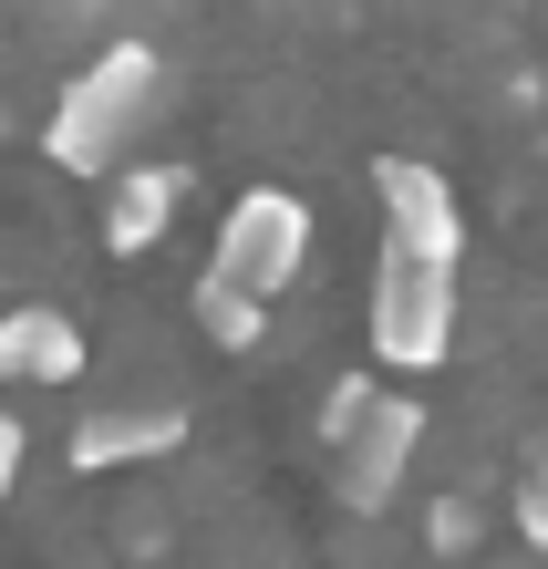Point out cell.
<instances>
[{"label":"cell","instance_id":"cell-1","mask_svg":"<svg viewBox=\"0 0 548 569\" xmlns=\"http://www.w3.org/2000/svg\"><path fill=\"white\" fill-rule=\"evenodd\" d=\"M156 93H166L156 42H104L73 83H62V104H52V136H42L52 166H62V177H124V156H134V136H146Z\"/></svg>","mask_w":548,"mask_h":569},{"label":"cell","instance_id":"cell-2","mask_svg":"<svg viewBox=\"0 0 548 569\" xmlns=\"http://www.w3.org/2000/svg\"><path fill=\"white\" fill-rule=\"evenodd\" d=\"M445 352H456V270L383 249V270H372V362L383 373H435Z\"/></svg>","mask_w":548,"mask_h":569},{"label":"cell","instance_id":"cell-3","mask_svg":"<svg viewBox=\"0 0 548 569\" xmlns=\"http://www.w3.org/2000/svg\"><path fill=\"white\" fill-rule=\"evenodd\" d=\"M208 270L249 300H280L300 270H311V208H300L290 187H249L238 208L218 218V259Z\"/></svg>","mask_w":548,"mask_h":569},{"label":"cell","instance_id":"cell-4","mask_svg":"<svg viewBox=\"0 0 548 569\" xmlns=\"http://www.w3.org/2000/svg\"><path fill=\"white\" fill-rule=\"evenodd\" d=\"M372 208H383V249L393 259H435V270L466 259V208H456V187H445L425 156H383L372 166Z\"/></svg>","mask_w":548,"mask_h":569},{"label":"cell","instance_id":"cell-5","mask_svg":"<svg viewBox=\"0 0 548 569\" xmlns=\"http://www.w3.org/2000/svg\"><path fill=\"white\" fill-rule=\"evenodd\" d=\"M415 446H425V405L415 393H383L362 425H352V446H341V508L352 518H383L393 497H403V466H415Z\"/></svg>","mask_w":548,"mask_h":569},{"label":"cell","instance_id":"cell-6","mask_svg":"<svg viewBox=\"0 0 548 569\" xmlns=\"http://www.w3.org/2000/svg\"><path fill=\"white\" fill-rule=\"evenodd\" d=\"M177 446H187V405H177V393H134V405H93L62 456H73L83 477H104V466H156Z\"/></svg>","mask_w":548,"mask_h":569},{"label":"cell","instance_id":"cell-7","mask_svg":"<svg viewBox=\"0 0 548 569\" xmlns=\"http://www.w3.org/2000/svg\"><path fill=\"white\" fill-rule=\"evenodd\" d=\"M187 208V166H124L104 177V259H146Z\"/></svg>","mask_w":548,"mask_h":569},{"label":"cell","instance_id":"cell-8","mask_svg":"<svg viewBox=\"0 0 548 569\" xmlns=\"http://www.w3.org/2000/svg\"><path fill=\"white\" fill-rule=\"evenodd\" d=\"M0 383H83V331L52 300L0 311Z\"/></svg>","mask_w":548,"mask_h":569},{"label":"cell","instance_id":"cell-9","mask_svg":"<svg viewBox=\"0 0 548 569\" xmlns=\"http://www.w3.org/2000/svg\"><path fill=\"white\" fill-rule=\"evenodd\" d=\"M187 321L208 331L218 352H259V342H269V300H249V290H228L218 270H197V290H187Z\"/></svg>","mask_w":548,"mask_h":569},{"label":"cell","instance_id":"cell-10","mask_svg":"<svg viewBox=\"0 0 548 569\" xmlns=\"http://www.w3.org/2000/svg\"><path fill=\"white\" fill-rule=\"evenodd\" d=\"M372 405H383V373H341V383L321 393V446L341 456V446H352V425H362Z\"/></svg>","mask_w":548,"mask_h":569},{"label":"cell","instance_id":"cell-11","mask_svg":"<svg viewBox=\"0 0 548 569\" xmlns=\"http://www.w3.org/2000/svg\"><path fill=\"white\" fill-rule=\"evenodd\" d=\"M507 508H518V539H528V549H548V446H528V456H518V497H507Z\"/></svg>","mask_w":548,"mask_h":569},{"label":"cell","instance_id":"cell-12","mask_svg":"<svg viewBox=\"0 0 548 569\" xmlns=\"http://www.w3.org/2000/svg\"><path fill=\"white\" fill-rule=\"evenodd\" d=\"M425 549L435 559H466L476 549V508H466V497H435V508H425Z\"/></svg>","mask_w":548,"mask_h":569},{"label":"cell","instance_id":"cell-13","mask_svg":"<svg viewBox=\"0 0 548 569\" xmlns=\"http://www.w3.org/2000/svg\"><path fill=\"white\" fill-rule=\"evenodd\" d=\"M11 487H21V415H0V508H11Z\"/></svg>","mask_w":548,"mask_h":569}]
</instances>
